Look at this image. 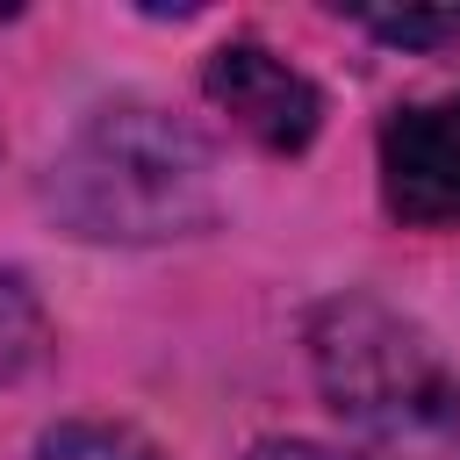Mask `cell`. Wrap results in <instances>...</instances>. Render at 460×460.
<instances>
[{"instance_id":"obj_1","label":"cell","mask_w":460,"mask_h":460,"mask_svg":"<svg viewBox=\"0 0 460 460\" xmlns=\"http://www.w3.org/2000/svg\"><path fill=\"white\" fill-rule=\"evenodd\" d=\"M50 208L79 237L151 244L216 216V151L165 108H101L50 165Z\"/></svg>"},{"instance_id":"obj_2","label":"cell","mask_w":460,"mask_h":460,"mask_svg":"<svg viewBox=\"0 0 460 460\" xmlns=\"http://www.w3.org/2000/svg\"><path fill=\"white\" fill-rule=\"evenodd\" d=\"M316 374L381 460H460V381L417 323L367 295L331 302L316 316Z\"/></svg>"},{"instance_id":"obj_3","label":"cell","mask_w":460,"mask_h":460,"mask_svg":"<svg viewBox=\"0 0 460 460\" xmlns=\"http://www.w3.org/2000/svg\"><path fill=\"white\" fill-rule=\"evenodd\" d=\"M381 194L417 230L460 223V93L402 108L381 129Z\"/></svg>"},{"instance_id":"obj_4","label":"cell","mask_w":460,"mask_h":460,"mask_svg":"<svg viewBox=\"0 0 460 460\" xmlns=\"http://www.w3.org/2000/svg\"><path fill=\"white\" fill-rule=\"evenodd\" d=\"M201 86H208V101H216L252 144H266V151H309V137H316V122H323L316 86H309L295 65H280L266 43H223V50H208Z\"/></svg>"},{"instance_id":"obj_5","label":"cell","mask_w":460,"mask_h":460,"mask_svg":"<svg viewBox=\"0 0 460 460\" xmlns=\"http://www.w3.org/2000/svg\"><path fill=\"white\" fill-rule=\"evenodd\" d=\"M43 352V302L22 273H0V388L22 381Z\"/></svg>"},{"instance_id":"obj_6","label":"cell","mask_w":460,"mask_h":460,"mask_svg":"<svg viewBox=\"0 0 460 460\" xmlns=\"http://www.w3.org/2000/svg\"><path fill=\"white\" fill-rule=\"evenodd\" d=\"M36 460H158V453L122 424H58L36 446Z\"/></svg>"},{"instance_id":"obj_7","label":"cell","mask_w":460,"mask_h":460,"mask_svg":"<svg viewBox=\"0 0 460 460\" xmlns=\"http://www.w3.org/2000/svg\"><path fill=\"white\" fill-rule=\"evenodd\" d=\"M359 29H374L381 43H402V50H438V43L460 36V7H431V14H417V7H402V14H359Z\"/></svg>"},{"instance_id":"obj_8","label":"cell","mask_w":460,"mask_h":460,"mask_svg":"<svg viewBox=\"0 0 460 460\" xmlns=\"http://www.w3.org/2000/svg\"><path fill=\"white\" fill-rule=\"evenodd\" d=\"M252 460H338V453L302 446V438H266V446H252Z\"/></svg>"}]
</instances>
